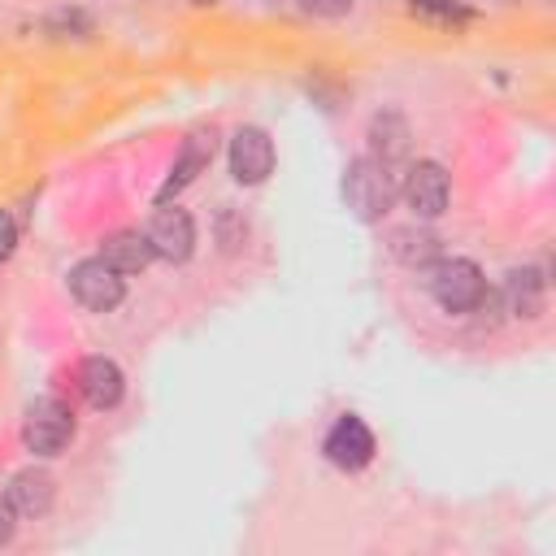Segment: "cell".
Wrapping results in <instances>:
<instances>
[{"label": "cell", "instance_id": "1", "mask_svg": "<svg viewBox=\"0 0 556 556\" xmlns=\"http://www.w3.org/2000/svg\"><path fill=\"white\" fill-rule=\"evenodd\" d=\"M395 195H400V182L378 161H369V156L348 161V169H343V204H348V213L356 222H382L391 213Z\"/></svg>", "mask_w": 556, "mask_h": 556}, {"label": "cell", "instance_id": "2", "mask_svg": "<svg viewBox=\"0 0 556 556\" xmlns=\"http://www.w3.org/2000/svg\"><path fill=\"white\" fill-rule=\"evenodd\" d=\"M426 291L443 313H473L486 295V278L469 256H439L426 265Z\"/></svg>", "mask_w": 556, "mask_h": 556}, {"label": "cell", "instance_id": "3", "mask_svg": "<svg viewBox=\"0 0 556 556\" xmlns=\"http://www.w3.org/2000/svg\"><path fill=\"white\" fill-rule=\"evenodd\" d=\"M74 439V413L65 400L56 395H39L26 404V417H22V443L26 452L35 456H61Z\"/></svg>", "mask_w": 556, "mask_h": 556}, {"label": "cell", "instance_id": "4", "mask_svg": "<svg viewBox=\"0 0 556 556\" xmlns=\"http://www.w3.org/2000/svg\"><path fill=\"white\" fill-rule=\"evenodd\" d=\"M70 291H74V300H78L83 308H91V313H113V308L126 300V278H122L109 261L87 256V261H78V265L70 269Z\"/></svg>", "mask_w": 556, "mask_h": 556}, {"label": "cell", "instance_id": "5", "mask_svg": "<svg viewBox=\"0 0 556 556\" xmlns=\"http://www.w3.org/2000/svg\"><path fill=\"white\" fill-rule=\"evenodd\" d=\"M321 452H326V460H330L334 469L356 473V469H365V465L374 460L378 443H374V430H369L356 413H339V417L330 421L326 439H321Z\"/></svg>", "mask_w": 556, "mask_h": 556}, {"label": "cell", "instance_id": "6", "mask_svg": "<svg viewBox=\"0 0 556 556\" xmlns=\"http://www.w3.org/2000/svg\"><path fill=\"white\" fill-rule=\"evenodd\" d=\"M369 161H378L395 182L404 178V169L413 165V135H408V122L395 113V109H382L374 113L369 122Z\"/></svg>", "mask_w": 556, "mask_h": 556}, {"label": "cell", "instance_id": "7", "mask_svg": "<svg viewBox=\"0 0 556 556\" xmlns=\"http://www.w3.org/2000/svg\"><path fill=\"white\" fill-rule=\"evenodd\" d=\"M226 161H230V178H235L239 187H261V182L274 174V139H269V130H261V126H239V130L230 135Z\"/></svg>", "mask_w": 556, "mask_h": 556}, {"label": "cell", "instance_id": "8", "mask_svg": "<svg viewBox=\"0 0 556 556\" xmlns=\"http://www.w3.org/2000/svg\"><path fill=\"white\" fill-rule=\"evenodd\" d=\"M400 195H404V204L413 208V217L430 222V217H439V213L447 208L452 178H447V169H443L439 161H413V165L404 169V178H400Z\"/></svg>", "mask_w": 556, "mask_h": 556}, {"label": "cell", "instance_id": "9", "mask_svg": "<svg viewBox=\"0 0 556 556\" xmlns=\"http://www.w3.org/2000/svg\"><path fill=\"white\" fill-rule=\"evenodd\" d=\"M148 243H152V252L161 256V261H169V265H182V261H191V252H195V222H191V213L187 208H169V204H161L156 213H152V222H148Z\"/></svg>", "mask_w": 556, "mask_h": 556}, {"label": "cell", "instance_id": "10", "mask_svg": "<svg viewBox=\"0 0 556 556\" xmlns=\"http://www.w3.org/2000/svg\"><path fill=\"white\" fill-rule=\"evenodd\" d=\"M213 152H217V135H213V126H208V130H191V135L182 139V148H178V156H174L165 182L156 187V204H169L178 191H187V187L208 169Z\"/></svg>", "mask_w": 556, "mask_h": 556}, {"label": "cell", "instance_id": "11", "mask_svg": "<svg viewBox=\"0 0 556 556\" xmlns=\"http://www.w3.org/2000/svg\"><path fill=\"white\" fill-rule=\"evenodd\" d=\"M74 387H78V395L91 404V408H117L122 404V395H126V374H122V365L117 361H109V356H87V361H78V369H74Z\"/></svg>", "mask_w": 556, "mask_h": 556}, {"label": "cell", "instance_id": "12", "mask_svg": "<svg viewBox=\"0 0 556 556\" xmlns=\"http://www.w3.org/2000/svg\"><path fill=\"white\" fill-rule=\"evenodd\" d=\"M543 300H547V278L539 265H513L504 274V282H500V308L504 313L534 321L543 313Z\"/></svg>", "mask_w": 556, "mask_h": 556}, {"label": "cell", "instance_id": "13", "mask_svg": "<svg viewBox=\"0 0 556 556\" xmlns=\"http://www.w3.org/2000/svg\"><path fill=\"white\" fill-rule=\"evenodd\" d=\"M4 500L13 504L17 517H43V513L52 508V500H56V482H52L48 469H35V465H30V469H17V473L9 478Z\"/></svg>", "mask_w": 556, "mask_h": 556}, {"label": "cell", "instance_id": "14", "mask_svg": "<svg viewBox=\"0 0 556 556\" xmlns=\"http://www.w3.org/2000/svg\"><path fill=\"white\" fill-rule=\"evenodd\" d=\"M100 261H109L117 274H143L156 261V252H152V243H148L143 230H113L100 243Z\"/></svg>", "mask_w": 556, "mask_h": 556}, {"label": "cell", "instance_id": "15", "mask_svg": "<svg viewBox=\"0 0 556 556\" xmlns=\"http://www.w3.org/2000/svg\"><path fill=\"white\" fill-rule=\"evenodd\" d=\"M387 248H391L395 261L417 265V269H426V265H434V261L443 256L439 239H434L430 230H421V226H395V230L387 235Z\"/></svg>", "mask_w": 556, "mask_h": 556}, {"label": "cell", "instance_id": "16", "mask_svg": "<svg viewBox=\"0 0 556 556\" xmlns=\"http://www.w3.org/2000/svg\"><path fill=\"white\" fill-rule=\"evenodd\" d=\"M43 30H48L52 39H87V35L96 30V22H91V13H83V9H52V13L43 17Z\"/></svg>", "mask_w": 556, "mask_h": 556}, {"label": "cell", "instance_id": "17", "mask_svg": "<svg viewBox=\"0 0 556 556\" xmlns=\"http://www.w3.org/2000/svg\"><path fill=\"white\" fill-rule=\"evenodd\" d=\"M408 4H413L417 17L439 22V26H465V22L473 17V9L460 4V0H408Z\"/></svg>", "mask_w": 556, "mask_h": 556}, {"label": "cell", "instance_id": "18", "mask_svg": "<svg viewBox=\"0 0 556 556\" xmlns=\"http://www.w3.org/2000/svg\"><path fill=\"white\" fill-rule=\"evenodd\" d=\"M243 239H248V222H243L239 213L222 208V213H217V243H222V252H239Z\"/></svg>", "mask_w": 556, "mask_h": 556}, {"label": "cell", "instance_id": "19", "mask_svg": "<svg viewBox=\"0 0 556 556\" xmlns=\"http://www.w3.org/2000/svg\"><path fill=\"white\" fill-rule=\"evenodd\" d=\"M13 248H17V217L9 208H0V265L13 256Z\"/></svg>", "mask_w": 556, "mask_h": 556}, {"label": "cell", "instance_id": "20", "mask_svg": "<svg viewBox=\"0 0 556 556\" xmlns=\"http://www.w3.org/2000/svg\"><path fill=\"white\" fill-rule=\"evenodd\" d=\"M300 9L313 17H343L352 9V0H300Z\"/></svg>", "mask_w": 556, "mask_h": 556}, {"label": "cell", "instance_id": "21", "mask_svg": "<svg viewBox=\"0 0 556 556\" xmlns=\"http://www.w3.org/2000/svg\"><path fill=\"white\" fill-rule=\"evenodd\" d=\"M13 534H17V513H13L9 500H0V547L13 543Z\"/></svg>", "mask_w": 556, "mask_h": 556}, {"label": "cell", "instance_id": "22", "mask_svg": "<svg viewBox=\"0 0 556 556\" xmlns=\"http://www.w3.org/2000/svg\"><path fill=\"white\" fill-rule=\"evenodd\" d=\"M191 4H222V0H191Z\"/></svg>", "mask_w": 556, "mask_h": 556}]
</instances>
